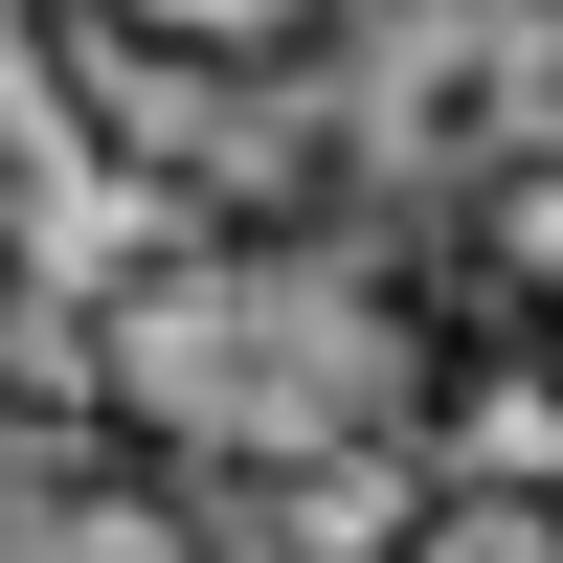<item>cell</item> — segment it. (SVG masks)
I'll return each instance as SVG.
<instances>
[{
    "label": "cell",
    "mask_w": 563,
    "mask_h": 563,
    "mask_svg": "<svg viewBox=\"0 0 563 563\" xmlns=\"http://www.w3.org/2000/svg\"><path fill=\"white\" fill-rule=\"evenodd\" d=\"M496 384H519V429L563 451V271H519V294H496Z\"/></svg>",
    "instance_id": "5b68a950"
},
{
    "label": "cell",
    "mask_w": 563,
    "mask_h": 563,
    "mask_svg": "<svg viewBox=\"0 0 563 563\" xmlns=\"http://www.w3.org/2000/svg\"><path fill=\"white\" fill-rule=\"evenodd\" d=\"M0 294H23V135H0Z\"/></svg>",
    "instance_id": "8992f818"
},
{
    "label": "cell",
    "mask_w": 563,
    "mask_h": 563,
    "mask_svg": "<svg viewBox=\"0 0 563 563\" xmlns=\"http://www.w3.org/2000/svg\"><path fill=\"white\" fill-rule=\"evenodd\" d=\"M90 180L158 225L563 203V0H0Z\"/></svg>",
    "instance_id": "6da1fadb"
},
{
    "label": "cell",
    "mask_w": 563,
    "mask_h": 563,
    "mask_svg": "<svg viewBox=\"0 0 563 563\" xmlns=\"http://www.w3.org/2000/svg\"><path fill=\"white\" fill-rule=\"evenodd\" d=\"M496 225H158L90 271L68 361L225 496V541L271 519H384L496 384Z\"/></svg>",
    "instance_id": "7a4b0ae2"
},
{
    "label": "cell",
    "mask_w": 563,
    "mask_h": 563,
    "mask_svg": "<svg viewBox=\"0 0 563 563\" xmlns=\"http://www.w3.org/2000/svg\"><path fill=\"white\" fill-rule=\"evenodd\" d=\"M180 541H225V496L180 474L90 361L68 384H0V563H180Z\"/></svg>",
    "instance_id": "3957f363"
},
{
    "label": "cell",
    "mask_w": 563,
    "mask_h": 563,
    "mask_svg": "<svg viewBox=\"0 0 563 563\" xmlns=\"http://www.w3.org/2000/svg\"><path fill=\"white\" fill-rule=\"evenodd\" d=\"M384 541H429V563H563V451L541 474H406Z\"/></svg>",
    "instance_id": "277c9868"
}]
</instances>
